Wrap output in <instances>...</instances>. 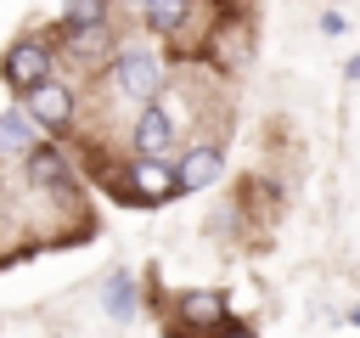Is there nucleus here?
Wrapping results in <instances>:
<instances>
[{"mask_svg": "<svg viewBox=\"0 0 360 338\" xmlns=\"http://www.w3.org/2000/svg\"><path fill=\"white\" fill-rule=\"evenodd\" d=\"M112 84H118V96H129V101L146 107L158 96V84H163V68H158L152 51H118L112 56Z\"/></svg>", "mask_w": 360, "mask_h": 338, "instance_id": "f257e3e1", "label": "nucleus"}, {"mask_svg": "<svg viewBox=\"0 0 360 338\" xmlns=\"http://www.w3.org/2000/svg\"><path fill=\"white\" fill-rule=\"evenodd\" d=\"M219 338H253V332H248V327H225Z\"/></svg>", "mask_w": 360, "mask_h": 338, "instance_id": "ddd939ff", "label": "nucleus"}, {"mask_svg": "<svg viewBox=\"0 0 360 338\" xmlns=\"http://www.w3.org/2000/svg\"><path fill=\"white\" fill-rule=\"evenodd\" d=\"M180 315L197 321V327H214V321L225 315V299H219V293H186V299H180Z\"/></svg>", "mask_w": 360, "mask_h": 338, "instance_id": "6e6552de", "label": "nucleus"}, {"mask_svg": "<svg viewBox=\"0 0 360 338\" xmlns=\"http://www.w3.org/2000/svg\"><path fill=\"white\" fill-rule=\"evenodd\" d=\"M0 146L28 152V130H22V118H0Z\"/></svg>", "mask_w": 360, "mask_h": 338, "instance_id": "f8f14e48", "label": "nucleus"}, {"mask_svg": "<svg viewBox=\"0 0 360 338\" xmlns=\"http://www.w3.org/2000/svg\"><path fill=\"white\" fill-rule=\"evenodd\" d=\"M219 169H225V152H219L214 141H197V146L180 158V169H174V192H202V186L219 180Z\"/></svg>", "mask_w": 360, "mask_h": 338, "instance_id": "7ed1b4c3", "label": "nucleus"}, {"mask_svg": "<svg viewBox=\"0 0 360 338\" xmlns=\"http://www.w3.org/2000/svg\"><path fill=\"white\" fill-rule=\"evenodd\" d=\"M129 192L141 203H163V197H174V169L163 158H135L129 163Z\"/></svg>", "mask_w": 360, "mask_h": 338, "instance_id": "39448f33", "label": "nucleus"}, {"mask_svg": "<svg viewBox=\"0 0 360 338\" xmlns=\"http://www.w3.org/2000/svg\"><path fill=\"white\" fill-rule=\"evenodd\" d=\"M28 113H34V124H45V130H62V124L73 118V96H68L56 79H45L39 90H28Z\"/></svg>", "mask_w": 360, "mask_h": 338, "instance_id": "423d86ee", "label": "nucleus"}, {"mask_svg": "<svg viewBox=\"0 0 360 338\" xmlns=\"http://www.w3.org/2000/svg\"><path fill=\"white\" fill-rule=\"evenodd\" d=\"M349 79H360V56H354V62H349Z\"/></svg>", "mask_w": 360, "mask_h": 338, "instance_id": "4468645a", "label": "nucleus"}, {"mask_svg": "<svg viewBox=\"0 0 360 338\" xmlns=\"http://www.w3.org/2000/svg\"><path fill=\"white\" fill-rule=\"evenodd\" d=\"M107 310H112L118 321L135 310V287H129V276H112V282H107Z\"/></svg>", "mask_w": 360, "mask_h": 338, "instance_id": "9b49d317", "label": "nucleus"}, {"mask_svg": "<svg viewBox=\"0 0 360 338\" xmlns=\"http://www.w3.org/2000/svg\"><path fill=\"white\" fill-rule=\"evenodd\" d=\"M169 141H174V124H169V113L146 101V107L135 113V130H129V146H135L141 158H163V152H169Z\"/></svg>", "mask_w": 360, "mask_h": 338, "instance_id": "20e7f679", "label": "nucleus"}, {"mask_svg": "<svg viewBox=\"0 0 360 338\" xmlns=\"http://www.w3.org/2000/svg\"><path fill=\"white\" fill-rule=\"evenodd\" d=\"M354 321H360V310H354Z\"/></svg>", "mask_w": 360, "mask_h": 338, "instance_id": "2eb2a0df", "label": "nucleus"}, {"mask_svg": "<svg viewBox=\"0 0 360 338\" xmlns=\"http://www.w3.org/2000/svg\"><path fill=\"white\" fill-rule=\"evenodd\" d=\"M146 23L152 28H180L186 23V0H146Z\"/></svg>", "mask_w": 360, "mask_h": 338, "instance_id": "1a4fd4ad", "label": "nucleus"}, {"mask_svg": "<svg viewBox=\"0 0 360 338\" xmlns=\"http://www.w3.org/2000/svg\"><path fill=\"white\" fill-rule=\"evenodd\" d=\"M68 28H73V34L101 28V0H68Z\"/></svg>", "mask_w": 360, "mask_h": 338, "instance_id": "9d476101", "label": "nucleus"}, {"mask_svg": "<svg viewBox=\"0 0 360 338\" xmlns=\"http://www.w3.org/2000/svg\"><path fill=\"white\" fill-rule=\"evenodd\" d=\"M141 6H146V0H141Z\"/></svg>", "mask_w": 360, "mask_h": 338, "instance_id": "dca6fc26", "label": "nucleus"}, {"mask_svg": "<svg viewBox=\"0 0 360 338\" xmlns=\"http://www.w3.org/2000/svg\"><path fill=\"white\" fill-rule=\"evenodd\" d=\"M28 180L34 186H51V192H68V163L56 146H28Z\"/></svg>", "mask_w": 360, "mask_h": 338, "instance_id": "0eeeda50", "label": "nucleus"}, {"mask_svg": "<svg viewBox=\"0 0 360 338\" xmlns=\"http://www.w3.org/2000/svg\"><path fill=\"white\" fill-rule=\"evenodd\" d=\"M0 73H6V84L11 90H39L45 79H51V51L39 45V39H17L11 51H6V62H0Z\"/></svg>", "mask_w": 360, "mask_h": 338, "instance_id": "f03ea898", "label": "nucleus"}]
</instances>
